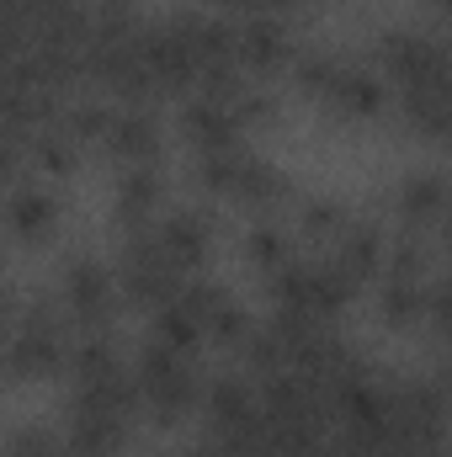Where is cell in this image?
<instances>
[{"mask_svg":"<svg viewBox=\"0 0 452 457\" xmlns=\"http://www.w3.org/2000/svg\"><path fill=\"white\" fill-rule=\"evenodd\" d=\"M160 192H165L160 165H128L122 181H117V224L144 228L155 219V208H160Z\"/></svg>","mask_w":452,"mask_h":457,"instance_id":"obj_17","label":"cell"},{"mask_svg":"<svg viewBox=\"0 0 452 457\" xmlns=\"http://www.w3.org/2000/svg\"><path fill=\"white\" fill-rule=\"evenodd\" d=\"M325 112L346 117V122H367V117H378L389 107V91H383V75H372L367 64H351V59H340L336 75L325 80V91L314 96Z\"/></svg>","mask_w":452,"mask_h":457,"instance_id":"obj_9","label":"cell"},{"mask_svg":"<svg viewBox=\"0 0 452 457\" xmlns=\"http://www.w3.org/2000/svg\"><path fill=\"white\" fill-rule=\"evenodd\" d=\"M70 361V320L59 298H32L5 336V372L11 378H54Z\"/></svg>","mask_w":452,"mask_h":457,"instance_id":"obj_2","label":"cell"},{"mask_svg":"<svg viewBox=\"0 0 452 457\" xmlns=\"http://www.w3.org/2000/svg\"><path fill=\"white\" fill-rule=\"evenodd\" d=\"M181 282H187V277L165 261V250L155 245L149 224L122 228V255H117V287H122V298H133V303H144V309H160Z\"/></svg>","mask_w":452,"mask_h":457,"instance_id":"obj_5","label":"cell"},{"mask_svg":"<svg viewBox=\"0 0 452 457\" xmlns=\"http://www.w3.org/2000/svg\"><path fill=\"white\" fill-rule=\"evenodd\" d=\"M5 336H11V303H5V293H0V351H5Z\"/></svg>","mask_w":452,"mask_h":457,"instance_id":"obj_27","label":"cell"},{"mask_svg":"<svg viewBox=\"0 0 452 457\" xmlns=\"http://www.w3.org/2000/svg\"><path fill=\"white\" fill-rule=\"evenodd\" d=\"M399 219H405V234H431L442 228V213H448V176L437 170H415L399 181Z\"/></svg>","mask_w":452,"mask_h":457,"instance_id":"obj_16","label":"cell"},{"mask_svg":"<svg viewBox=\"0 0 452 457\" xmlns=\"http://www.w3.org/2000/svg\"><path fill=\"white\" fill-rule=\"evenodd\" d=\"M133 383H138L144 415H155V426H181V420L203 404V378H197V367H192L181 351L160 345L155 336L138 345V356H133Z\"/></svg>","mask_w":452,"mask_h":457,"instance_id":"obj_1","label":"cell"},{"mask_svg":"<svg viewBox=\"0 0 452 457\" xmlns=\"http://www.w3.org/2000/svg\"><path fill=\"white\" fill-rule=\"evenodd\" d=\"M16 176H21V138H11L0 128V187H11Z\"/></svg>","mask_w":452,"mask_h":457,"instance_id":"obj_26","label":"cell"},{"mask_svg":"<svg viewBox=\"0 0 452 457\" xmlns=\"http://www.w3.org/2000/svg\"><path fill=\"white\" fill-rule=\"evenodd\" d=\"M59 436L43 431V426H16L5 442H0V457H59Z\"/></svg>","mask_w":452,"mask_h":457,"instance_id":"obj_25","label":"cell"},{"mask_svg":"<svg viewBox=\"0 0 452 457\" xmlns=\"http://www.w3.org/2000/svg\"><path fill=\"white\" fill-rule=\"evenodd\" d=\"M155 341L171 345V351H181V356H192L197 345H203V330H197V320H192V309L171 293L160 309H155Z\"/></svg>","mask_w":452,"mask_h":457,"instance_id":"obj_21","label":"cell"},{"mask_svg":"<svg viewBox=\"0 0 452 457\" xmlns=\"http://www.w3.org/2000/svg\"><path fill=\"white\" fill-rule=\"evenodd\" d=\"M219 5H229V11H245V16H250V11H261V0H219Z\"/></svg>","mask_w":452,"mask_h":457,"instance_id":"obj_28","label":"cell"},{"mask_svg":"<svg viewBox=\"0 0 452 457\" xmlns=\"http://www.w3.org/2000/svg\"><path fill=\"white\" fill-rule=\"evenodd\" d=\"M0 378H5V351H0Z\"/></svg>","mask_w":452,"mask_h":457,"instance_id":"obj_30","label":"cell"},{"mask_svg":"<svg viewBox=\"0 0 452 457\" xmlns=\"http://www.w3.org/2000/svg\"><path fill=\"white\" fill-rule=\"evenodd\" d=\"M293 59H298V43H293V27L282 16L250 11L234 27V64H239L245 80H272V75L293 70Z\"/></svg>","mask_w":452,"mask_h":457,"instance_id":"obj_7","label":"cell"},{"mask_svg":"<svg viewBox=\"0 0 452 457\" xmlns=\"http://www.w3.org/2000/svg\"><path fill=\"white\" fill-rule=\"evenodd\" d=\"M0 219H5V228H11V239H21V245H43V239L59 228V203H54V192L21 181V187H11Z\"/></svg>","mask_w":452,"mask_h":457,"instance_id":"obj_15","label":"cell"},{"mask_svg":"<svg viewBox=\"0 0 452 457\" xmlns=\"http://www.w3.org/2000/svg\"><path fill=\"white\" fill-rule=\"evenodd\" d=\"M399 112L421 138H442L448 133V112H452L448 86H405L399 91Z\"/></svg>","mask_w":452,"mask_h":457,"instance_id":"obj_20","label":"cell"},{"mask_svg":"<svg viewBox=\"0 0 452 457\" xmlns=\"http://www.w3.org/2000/svg\"><path fill=\"white\" fill-rule=\"evenodd\" d=\"M138 54L149 70V91L155 96H192L197 91V70H192V43H187V21L171 16L160 27L138 32Z\"/></svg>","mask_w":452,"mask_h":457,"instance_id":"obj_6","label":"cell"},{"mask_svg":"<svg viewBox=\"0 0 452 457\" xmlns=\"http://www.w3.org/2000/svg\"><path fill=\"white\" fill-rule=\"evenodd\" d=\"M336 261L356 277V282H367L378 266H383V255H389V239H383V228L378 224H367V219H351V224L340 228L336 239Z\"/></svg>","mask_w":452,"mask_h":457,"instance_id":"obj_18","label":"cell"},{"mask_svg":"<svg viewBox=\"0 0 452 457\" xmlns=\"http://www.w3.org/2000/svg\"><path fill=\"white\" fill-rule=\"evenodd\" d=\"M426 293H431V277H405V271H389L383 277V293H378V309L394 330H410L421 325L426 314Z\"/></svg>","mask_w":452,"mask_h":457,"instance_id":"obj_19","label":"cell"},{"mask_svg":"<svg viewBox=\"0 0 452 457\" xmlns=\"http://www.w3.org/2000/svg\"><path fill=\"white\" fill-rule=\"evenodd\" d=\"M122 442H128V426L117 415L70 399V410H64V442H59V447H70V457H117Z\"/></svg>","mask_w":452,"mask_h":457,"instance_id":"obj_12","label":"cell"},{"mask_svg":"<svg viewBox=\"0 0 452 457\" xmlns=\"http://www.w3.org/2000/svg\"><path fill=\"white\" fill-rule=\"evenodd\" d=\"M117 165H155L160 160V117L149 107H122V112L107 117V133L96 138Z\"/></svg>","mask_w":452,"mask_h":457,"instance_id":"obj_11","label":"cell"},{"mask_svg":"<svg viewBox=\"0 0 452 457\" xmlns=\"http://www.w3.org/2000/svg\"><path fill=\"white\" fill-rule=\"evenodd\" d=\"M176 298L192 309V320H197V330H203V341L213 345H239L245 336H250V314H245V303L229 293V287H219V282H181L176 287Z\"/></svg>","mask_w":452,"mask_h":457,"instance_id":"obj_8","label":"cell"},{"mask_svg":"<svg viewBox=\"0 0 452 457\" xmlns=\"http://www.w3.org/2000/svg\"><path fill=\"white\" fill-rule=\"evenodd\" d=\"M378 70L405 91V86H448V43L431 27H389L372 43Z\"/></svg>","mask_w":452,"mask_h":457,"instance_id":"obj_3","label":"cell"},{"mask_svg":"<svg viewBox=\"0 0 452 457\" xmlns=\"http://www.w3.org/2000/svg\"><path fill=\"white\" fill-rule=\"evenodd\" d=\"M149 234H155V245L165 250V261H171L181 277L197 271V266L208 261V245H213V224H208V213H197V208H171V213L149 219Z\"/></svg>","mask_w":452,"mask_h":457,"instance_id":"obj_10","label":"cell"},{"mask_svg":"<svg viewBox=\"0 0 452 457\" xmlns=\"http://www.w3.org/2000/svg\"><path fill=\"white\" fill-rule=\"evenodd\" d=\"M245 255L255 261V271H277L282 261H293V239L282 234V224L261 219V224L245 234Z\"/></svg>","mask_w":452,"mask_h":457,"instance_id":"obj_23","label":"cell"},{"mask_svg":"<svg viewBox=\"0 0 452 457\" xmlns=\"http://www.w3.org/2000/svg\"><path fill=\"white\" fill-rule=\"evenodd\" d=\"M181 138L192 144V154H219V149L245 144V128L229 117L224 102H213V96H187V107H181Z\"/></svg>","mask_w":452,"mask_h":457,"instance_id":"obj_14","label":"cell"},{"mask_svg":"<svg viewBox=\"0 0 452 457\" xmlns=\"http://www.w3.org/2000/svg\"><path fill=\"white\" fill-rule=\"evenodd\" d=\"M59 309L70 325H80L86 336H102L113 325L117 309V282L113 266L96 261V255H70L64 271H59Z\"/></svg>","mask_w":452,"mask_h":457,"instance_id":"obj_4","label":"cell"},{"mask_svg":"<svg viewBox=\"0 0 452 457\" xmlns=\"http://www.w3.org/2000/svg\"><path fill=\"white\" fill-rule=\"evenodd\" d=\"M288 176L272 165V160H261L255 149H239V160H234V181H229V203H239V208H250V213H272V208H282L288 203Z\"/></svg>","mask_w":452,"mask_h":457,"instance_id":"obj_13","label":"cell"},{"mask_svg":"<svg viewBox=\"0 0 452 457\" xmlns=\"http://www.w3.org/2000/svg\"><path fill=\"white\" fill-rule=\"evenodd\" d=\"M27 154H32V165H43L48 176H70V170H75V138H70L59 122L38 128V133L27 138Z\"/></svg>","mask_w":452,"mask_h":457,"instance_id":"obj_22","label":"cell"},{"mask_svg":"<svg viewBox=\"0 0 452 457\" xmlns=\"http://www.w3.org/2000/svg\"><path fill=\"white\" fill-rule=\"evenodd\" d=\"M181 457H224V453H219L213 442H203V447H187V453H181Z\"/></svg>","mask_w":452,"mask_h":457,"instance_id":"obj_29","label":"cell"},{"mask_svg":"<svg viewBox=\"0 0 452 457\" xmlns=\"http://www.w3.org/2000/svg\"><path fill=\"white\" fill-rule=\"evenodd\" d=\"M346 224H351V213L340 208L336 197H309V203L298 208V228H304L309 239H336Z\"/></svg>","mask_w":452,"mask_h":457,"instance_id":"obj_24","label":"cell"}]
</instances>
